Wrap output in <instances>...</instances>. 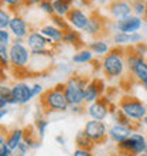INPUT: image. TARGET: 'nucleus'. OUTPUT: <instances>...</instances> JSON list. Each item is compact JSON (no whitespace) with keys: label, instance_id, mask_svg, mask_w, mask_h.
Instances as JSON below:
<instances>
[{"label":"nucleus","instance_id":"obj_29","mask_svg":"<svg viewBox=\"0 0 147 156\" xmlns=\"http://www.w3.org/2000/svg\"><path fill=\"white\" fill-rule=\"evenodd\" d=\"M29 149H30V146L27 145V142H21V144L19 145V148L14 149L12 152V156H24Z\"/></svg>","mask_w":147,"mask_h":156},{"label":"nucleus","instance_id":"obj_36","mask_svg":"<svg viewBox=\"0 0 147 156\" xmlns=\"http://www.w3.org/2000/svg\"><path fill=\"white\" fill-rule=\"evenodd\" d=\"M72 156H92V153L89 152V149H81L78 148L74 151V155Z\"/></svg>","mask_w":147,"mask_h":156},{"label":"nucleus","instance_id":"obj_6","mask_svg":"<svg viewBox=\"0 0 147 156\" xmlns=\"http://www.w3.org/2000/svg\"><path fill=\"white\" fill-rule=\"evenodd\" d=\"M9 53H10V62L16 67H24L30 60L29 50L21 44L20 38H19V41H16V43L10 47Z\"/></svg>","mask_w":147,"mask_h":156},{"label":"nucleus","instance_id":"obj_15","mask_svg":"<svg viewBox=\"0 0 147 156\" xmlns=\"http://www.w3.org/2000/svg\"><path fill=\"white\" fill-rule=\"evenodd\" d=\"M41 34L44 36L50 43H60V41L64 40V33H62L61 29H58L55 26H44L41 29Z\"/></svg>","mask_w":147,"mask_h":156},{"label":"nucleus","instance_id":"obj_17","mask_svg":"<svg viewBox=\"0 0 147 156\" xmlns=\"http://www.w3.org/2000/svg\"><path fill=\"white\" fill-rule=\"evenodd\" d=\"M113 41L116 44H133V43H139L142 41V36L137 33L126 34V33H118L115 34Z\"/></svg>","mask_w":147,"mask_h":156},{"label":"nucleus","instance_id":"obj_27","mask_svg":"<svg viewBox=\"0 0 147 156\" xmlns=\"http://www.w3.org/2000/svg\"><path fill=\"white\" fill-rule=\"evenodd\" d=\"M0 58H2V64L7 66L9 61H10V53L7 50V45L0 44Z\"/></svg>","mask_w":147,"mask_h":156},{"label":"nucleus","instance_id":"obj_1","mask_svg":"<svg viewBox=\"0 0 147 156\" xmlns=\"http://www.w3.org/2000/svg\"><path fill=\"white\" fill-rule=\"evenodd\" d=\"M85 87L86 84L79 78H71L68 84L64 87V94H65L70 107L81 105L85 101Z\"/></svg>","mask_w":147,"mask_h":156},{"label":"nucleus","instance_id":"obj_12","mask_svg":"<svg viewBox=\"0 0 147 156\" xmlns=\"http://www.w3.org/2000/svg\"><path fill=\"white\" fill-rule=\"evenodd\" d=\"M132 10H133V7L126 2H116L110 6V14L118 21L132 16Z\"/></svg>","mask_w":147,"mask_h":156},{"label":"nucleus","instance_id":"obj_40","mask_svg":"<svg viewBox=\"0 0 147 156\" xmlns=\"http://www.w3.org/2000/svg\"><path fill=\"white\" fill-rule=\"evenodd\" d=\"M27 2H29V3H41L43 0H27Z\"/></svg>","mask_w":147,"mask_h":156},{"label":"nucleus","instance_id":"obj_33","mask_svg":"<svg viewBox=\"0 0 147 156\" xmlns=\"http://www.w3.org/2000/svg\"><path fill=\"white\" fill-rule=\"evenodd\" d=\"M140 60H142V57H140V55H130V57L127 58V67L133 71V70H135V67L139 64Z\"/></svg>","mask_w":147,"mask_h":156},{"label":"nucleus","instance_id":"obj_37","mask_svg":"<svg viewBox=\"0 0 147 156\" xmlns=\"http://www.w3.org/2000/svg\"><path fill=\"white\" fill-rule=\"evenodd\" d=\"M43 91V87L40 85V84H36V85H33V95L36 97V95H38Z\"/></svg>","mask_w":147,"mask_h":156},{"label":"nucleus","instance_id":"obj_32","mask_svg":"<svg viewBox=\"0 0 147 156\" xmlns=\"http://www.w3.org/2000/svg\"><path fill=\"white\" fill-rule=\"evenodd\" d=\"M40 9H43L45 13H48V14H54V6L51 2H47V0H43L40 3Z\"/></svg>","mask_w":147,"mask_h":156},{"label":"nucleus","instance_id":"obj_13","mask_svg":"<svg viewBox=\"0 0 147 156\" xmlns=\"http://www.w3.org/2000/svg\"><path fill=\"white\" fill-rule=\"evenodd\" d=\"M132 133H133V132H132L126 125H122V123H116V125H113V126L109 129V136L115 142H118V144L126 140Z\"/></svg>","mask_w":147,"mask_h":156},{"label":"nucleus","instance_id":"obj_25","mask_svg":"<svg viewBox=\"0 0 147 156\" xmlns=\"http://www.w3.org/2000/svg\"><path fill=\"white\" fill-rule=\"evenodd\" d=\"M101 29H102V26H101V20H98V19H91L89 23H88V26H86L85 31L88 34H96L101 31Z\"/></svg>","mask_w":147,"mask_h":156},{"label":"nucleus","instance_id":"obj_43","mask_svg":"<svg viewBox=\"0 0 147 156\" xmlns=\"http://www.w3.org/2000/svg\"><path fill=\"white\" fill-rule=\"evenodd\" d=\"M98 2H99V3H106L108 0H98Z\"/></svg>","mask_w":147,"mask_h":156},{"label":"nucleus","instance_id":"obj_42","mask_svg":"<svg viewBox=\"0 0 147 156\" xmlns=\"http://www.w3.org/2000/svg\"><path fill=\"white\" fill-rule=\"evenodd\" d=\"M143 87H144V90L147 91V81H144V82H143Z\"/></svg>","mask_w":147,"mask_h":156},{"label":"nucleus","instance_id":"obj_21","mask_svg":"<svg viewBox=\"0 0 147 156\" xmlns=\"http://www.w3.org/2000/svg\"><path fill=\"white\" fill-rule=\"evenodd\" d=\"M133 73H135L136 78H137V80H140L142 82L147 81V62L144 61L143 58H142V60L139 61V64L135 67Z\"/></svg>","mask_w":147,"mask_h":156},{"label":"nucleus","instance_id":"obj_14","mask_svg":"<svg viewBox=\"0 0 147 156\" xmlns=\"http://www.w3.org/2000/svg\"><path fill=\"white\" fill-rule=\"evenodd\" d=\"M88 114H89V116L92 119H95V121H102V119H105L108 115V108L102 101H95V102H92L91 107L88 108Z\"/></svg>","mask_w":147,"mask_h":156},{"label":"nucleus","instance_id":"obj_39","mask_svg":"<svg viewBox=\"0 0 147 156\" xmlns=\"http://www.w3.org/2000/svg\"><path fill=\"white\" fill-rule=\"evenodd\" d=\"M0 116H2V118H3L4 115H7V108H2V109H0Z\"/></svg>","mask_w":147,"mask_h":156},{"label":"nucleus","instance_id":"obj_30","mask_svg":"<svg viewBox=\"0 0 147 156\" xmlns=\"http://www.w3.org/2000/svg\"><path fill=\"white\" fill-rule=\"evenodd\" d=\"M65 43H68V44H74V43H77L78 41V34L77 31H71V30H67L65 33H64V40Z\"/></svg>","mask_w":147,"mask_h":156},{"label":"nucleus","instance_id":"obj_26","mask_svg":"<svg viewBox=\"0 0 147 156\" xmlns=\"http://www.w3.org/2000/svg\"><path fill=\"white\" fill-rule=\"evenodd\" d=\"M12 19H13V17L9 16V13H6L4 10H2V12H0V29L6 30L7 27H10Z\"/></svg>","mask_w":147,"mask_h":156},{"label":"nucleus","instance_id":"obj_5","mask_svg":"<svg viewBox=\"0 0 147 156\" xmlns=\"http://www.w3.org/2000/svg\"><path fill=\"white\" fill-rule=\"evenodd\" d=\"M102 66L105 73L110 77H120L123 74V70H125V62H123L122 57L118 54H108L103 58Z\"/></svg>","mask_w":147,"mask_h":156},{"label":"nucleus","instance_id":"obj_9","mask_svg":"<svg viewBox=\"0 0 147 156\" xmlns=\"http://www.w3.org/2000/svg\"><path fill=\"white\" fill-rule=\"evenodd\" d=\"M27 43H29L30 50H31L33 54H36V55L50 54V53H45V48H47V45L51 44V43L41 33H31L29 36V38H27Z\"/></svg>","mask_w":147,"mask_h":156},{"label":"nucleus","instance_id":"obj_23","mask_svg":"<svg viewBox=\"0 0 147 156\" xmlns=\"http://www.w3.org/2000/svg\"><path fill=\"white\" fill-rule=\"evenodd\" d=\"M75 140H77V145L81 149H89L92 146V144H94V140L91 139L85 132H79L77 135V138H75Z\"/></svg>","mask_w":147,"mask_h":156},{"label":"nucleus","instance_id":"obj_19","mask_svg":"<svg viewBox=\"0 0 147 156\" xmlns=\"http://www.w3.org/2000/svg\"><path fill=\"white\" fill-rule=\"evenodd\" d=\"M53 6H54L55 14L60 17H64V16H67V14H70V12L72 10V9H71L70 0H55L53 3Z\"/></svg>","mask_w":147,"mask_h":156},{"label":"nucleus","instance_id":"obj_45","mask_svg":"<svg viewBox=\"0 0 147 156\" xmlns=\"http://www.w3.org/2000/svg\"><path fill=\"white\" fill-rule=\"evenodd\" d=\"M137 156H147L146 153H142V155H137Z\"/></svg>","mask_w":147,"mask_h":156},{"label":"nucleus","instance_id":"obj_44","mask_svg":"<svg viewBox=\"0 0 147 156\" xmlns=\"http://www.w3.org/2000/svg\"><path fill=\"white\" fill-rule=\"evenodd\" d=\"M144 16H146V19H147V4H146V13H144Z\"/></svg>","mask_w":147,"mask_h":156},{"label":"nucleus","instance_id":"obj_10","mask_svg":"<svg viewBox=\"0 0 147 156\" xmlns=\"http://www.w3.org/2000/svg\"><path fill=\"white\" fill-rule=\"evenodd\" d=\"M140 29H142V20H140L139 17L129 16L126 19H123V20L118 21V30L120 33L133 34Z\"/></svg>","mask_w":147,"mask_h":156},{"label":"nucleus","instance_id":"obj_18","mask_svg":"<svg viewBox=\"0 0 147 156\" xmlns=\"http://www.w3.org/2000/svg\"><path fill=\"white\" fill-rule=\"evenodd\" d=\"M102 88H98L96 85V81L91 82L85 87V102H95L96 99L99 98V94H101Z\"/></svg>","mask_w":147,"mask_h":156},{"label":"nucleus","instance_id":"obj_35","mask_svg":"<svg viewBox=\"0 0 147 156\" xmlns=\"http://www.w3.org/2000/svg\"><path fill=\"white\" fill-rule=\"evenodd\" d=\"M9 41H10L9 33L6 31V30H2V31H0V44L7 45V44H9Z\"/></svg>","mask_w":147,"mask_h":156},{"label":"nucleus","instance_id":"obj_46","mask_svg":"<svg viewBox=\"0 0 147 156\" xmlns=\"http://www.w3.org/2000/svg\"><path fill=\"white\" fill-rule=\"evenodd\" d=\"M144 153H146V155H147V146H146V151H144Z\"/></svg>","mask_w":147,"mask_h":156},{"label":"nucleus","instance_id":"obj_41","mask_svg":"<svg viewBox=\"0 0 147 156\" xmlns=\"http://www.w3.org/2000/svg\"><path fill=\"white\" fill-rule=\"evenodd\" d=\"M143 122H144V125H146V126H147V114H146V116H144V118H143Z\"/></svg>","mask_w":147,"mask_h":156},{"label":"nucleus","instance_id":"obj_2","mask_svg":"<svg viewBox=\"0 0 147 156\" xmlns=\"http://www.w3.org/2000/svg\"><path fill=\"white\" fill-rule=\"evenodd\" d=\"M146 146H147L146 139L140 133H132L126 140H123V142L119 144V148L122 149L123 152L130 153V155H136V156L144 153Z\"/></svg>","mask_w":147,"mask_h":156},{"label":"nucleus","instance_id":"obj_34","mask_svg":"<svg viewBox=\"0 0 147 156\" xmlns=\"http://www.w3.org/2000/svg\"><path fill=\"white\" fill-rule=\"evenodd\" d=\"M47 125H48V122L44 121V119L37 121V128H38V133H40V136H44V131H45V128H47Z\"/></svg>","mask_w":147,"mask_h":156},{"label":"nucleus","instance_id":"obj_11","mask_svg":"<svg viewBox=\"0 0 147 156\" xmlns=\"http://www.w3.org/2000/svg\"><path fill=\"white\" fill-rule=\"evenodd\" d=\"M89 20H91L89 17L86 16L84 12L78 10V9H72L70 12V14H68V21H70V24L78 30H85L88 23H89Z\"/></svg>","mask_w":147,"mask_h":156},{"label":"nucleus","instance_id":"obj_38","mask_svg":"<svg viewBox=\"0 0 147 156\" xmlns=\"http://www.w3.org/2000/svg\"><path fill=\"white\" fill-rule=\"evenodd\" d=\"M21 0H3V3L6 4H12V6H14V4H19Z\"/></svg>","mask_w":147,"mask_h":156},{"label":"nucleus","instance_id":"obj_8","mask_svg":"<svg viewBox=\"0 0 147 156\" xmlns=\"http://www.w3.org/2000/svg\"><path fill=\"white\" fill-rule=\"evenodd\" d=\"M84 132H85L94 142H101V140H103L105 136H106V126H105V123H103L102 121H95V119H92V121H89V122L85 125Z\"/></svg>","mask_w":147,"mask_h":156},{"label":"nucleus","instance_id":"obj_4","mask_svg":"<svg viewBox=\"0 0 147 156\" xmlns=\"http://www.w3.org/2000/svg\"><path fill=\"white\" fill-rule=\"evenodd\" d=\"M120 112H122L127 119L140 121V119H143L144 116H146L147 108L144 107L140 101L129 99V101H123V102L120 104Z\"/></svg>","mask_w":147,"mask_h":156},{"label":"nucleus","instance_id":"obj_20","mask_svg":"<svg viewBox=\"0 0 147 156\" xmlns=\"http://www.w3.org/2000/svg\"><path fill=\"white\" fill-rule=\"evenodd\" d=\"M23 138H24L23 129H14V131L12 132V135L9 136V139H7V145H9V148H10L12 152L14 149L19 148V145L23 142Z\"/></svg>","mask_w":147,"mask_h":156},{"label":"nucleus","instance_id":"obj_31","mask_svg":"<svg viewBox=\"0 0 147 156\" xmlns=\"http://www.w3.org/2000/svg\"><path fill=\"white\" fill-rule=\"evenodd\" d=\"M132 7H133V10H135V13L137 14V16H140V14H144V13H146V4L142 3L140 0H136Z\"/></svg>","mask_w":147,"mask_h":156},{"label":"nucleus","instance_id":"obj_28","mask_svg":"<svg viewBox=\"0 0 147 156\" xmlns=\"http://www.w3.org/2000/svg\"><path fill=\"white\" fill-rule=\"evenodd\" d=\"M0 156H12V151L9 148L7 140H4V136H0Z\"/></svg>","mask_w":147,"mask_h":156},{"label":"nucleus","instance_id":"obj_3","mask_svg":"<svg viewBox=\"0 0 147 156\" xmlns=\"http://www.w3.org/2000/svg\"><path fill=\"white\" fill-rule=\"evenodd\" d=\"M44 104L53 111H67L70 108V104L67 101L64 90H50L44 97Z\"/></svg>","mask_w":147,"mask_h":156},{"label":"nucleus","instance_id":"obj_22","mask_svg":"<svg viewBox=\"0 0 147 156\" xmlns=\"http://www.w3.org/2000/svg\"><path fill=\"white\" fill-rule=\"evenodd\" d=\"M91 51H94L95 54H106L109 51V45L102 40H95L89 44Z\"/></svg>","mask_w":147,"mask_h":156},{"label":"nucleus","instance_id":"obj_16","mask_svg":"<svg viewBox=\"0 0 147 156\" xmlns=\"http://www.w3.org/2000/svg\"><path fill=\"white\" fill-rule=\"evenodd\" d=\"M10 30L12 33L16 36V38H23L27 34V24L21 17H13L12 23H10Z\"/></svg>","mask_w":147,"mask_h":156},{"label":"nucleus","instance_id":"obj_7","mask_svg":"<svg viewBox=\"0 0 147 156\" xmlns=\"http://www.w3.org/2000/svg\"><path fill=\"white\" fill-rule=\"evenodd\" d=\"M12 95L14 104H27L33 98V87H30L26 82H17L12 88Z\"/></svg>","mask_w":147,"mask_h":156},{"label":"nucleus","instance_id":"obj_24","mask_svg":"<svg viewBox=\"0 0 147 156\" xmlns=\"http://www.w3.org/2000/svg\"><path fill=\"white\" fill-rule=\"evenodd\" d=\"M92 57H94V54H92V51H91V50H81V51H78V53L72 57V61L82 64V62L91 61V60H92Z\"/></svg>","mask_w":147,"mask_h":156}]
</instances>
